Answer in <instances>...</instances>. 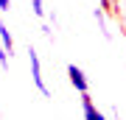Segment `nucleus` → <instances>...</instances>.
Wrapping results in <instances>:
<instances>
[{"label":"nucleus","instance_id":"9b49d317","mask_svg":"<svg viewBox=\"0 0 126 120\" xmlns=\"http://www.w3.org/2000/svg\"><path fill=\"white\" fill-rule=\"evenodd\" d=\"M112 120H121V112H118L115 106H112Z\"/></svg>","mask_w":126,"mask_h":120},{"label":"nucleus","instance_id":"6e6552de","mask_svg":"<svg viewBox=\"0 0 126 120\" xmlns=\"http://www.w3.org/2000/svg\"><path fill=\"white\" fill-rule=\"evenodd\" d=\"M9 53H6V48H3V42H0V67H3V70H9Z\"/></svg>","mask_w":126,"mask_h":120},{"label":"nucleus","instance_id":"20e7f679","mask_svg":"<svg viewBox=\"0 0 126 120\" xmlns=\"http://www.w3.org/2000/svg\"><path fill=\"white\" fill-rule=\"evenodd\" d=\"M81 112H84V120H107V115L93 103V98H90V92L87 95H81Z\"/></svg>","mask_w":126,"mask_h":120},{"label":"nucleus","instance_id":"7ed1b4c3","mask_svg":"<svg viewBox=\"0 0 126 120\" xmlns=\"http://www.w3.org/2000/svg\"><path fill=\"white\" fill-rule=\"evenodd\" d=\"M93 17H95V22H98V31H101V36H104L107 42H112V39H115V34H112V28H109L107 11H104L101 6H95V9H93Z\"/></svg>","mask_w":126,"mask_h":120},{"label":"nucleus","instance_id":"0eeeda50","mask_svg":"<svg viewBox=\"0 0 126 120\" xmlns=\"http://www.w3.org/2000/svg\"><path fill=\"white\" fill-rule=\"evenodd\" d=\"M31 11L36 14V17H48V11H45V0H31Z\"/></svg>","mask_w":126,"mask_h":120},{"label":"nucleus","instance_id":"f03ea898","mask_svg":"<svg viewBox=\"0 0 126 120\" xmlns=\"http://www.w3.org/2000/svg\"><path fill=\"white\" fill-rule=\"evenodd\" d=\"M67 81L73 84V89H76L79 95H87V92H90V81H87V73L81 70L79 64H73V62L67 64Z\"/></svg>","mask_w":126,"mask_h":120},{"label":"nucleus","instance_id":"39448f33","mask_svg":"<svg viewBox=\"0 0 126 120\" xmlns=\"http://www.w3.org/2000/svg\"><path fill=\"white\" fill-rule=\"evenodd\" d=\"M0 42H3L6 53L14 56V36H11V31H9V25H6V22H0Z\"/></svg>","mask_w":126,"mask_h":120},{"label":"nucleus","instance_id":"1a4fd4ad","mask_svg":"<svg viewBox=\"0 0 126 120\" xmlns=\"http://www.w3.org/2000/svg\"><path fill=\"white\" fill-rule=\"evenodd\" d=\"M42 36H45L48 42H53V39H56V34H53V28H50V25H42Z\"/></svg>","mask_w":126,"mask_h":120},{"label":"nucleus","instance_id":"423d86ee","mask_svg":"<svg viewBox=\"0 0 126 120\" xmlns=\"http://www.w3.org/2000/svg\"><path fill=\"white\" fill-rule=\"evenodd\" d=\"M112 14L118 17V22H121V28L126 31V0H115V6H112Z\"/></svg>","mask_w":126,"mask_h":120},{"label":"nucleus","instance_id":"f257e3e1","mask_svg":"<svg viewBox=\"0 0 126 120\" xmlns=\"http://www.w3.org/2000/svg\"><path fill=\"white\" fill-rule=\"evenodd\" d=\"M28 67H31V78H34V87L42 98H50V87L45 84V76H42V62H39V53L28 45Z\"/></svg>","mask_w":126,"mask_h":120},{"label":"nucleus","instance_id":"9d476101","mask_svg":"<svg viewBox=\"0 0 126 120\" xmlns=\"http://www.w3.org/2000/svg\"><path fill=\"white\" fill-rule=\"evenodd\" d=\"M11 9V0H0V11H9Z\"/></svg>","mask_w":126,"mask_h":120}]
</instances>
